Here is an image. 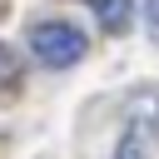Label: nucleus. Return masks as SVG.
I'll return each instance as SVG.
<instances>
[{
	"label": "nucleus",
	"mask_w": 159,
	"mask_h": 159,
	"mask_svg": "<svg viewBox=\"0 0 159 159\" xmlns=\"http://www.w3.org/2000/svg\"><path fill=\"white\" fill-rule=\"evenodd\" d=\"M84 50H89V40L70 20H40V25H30V55L45 70H70V65L84 60Z\"/></svg>",
	"instance_id": "1"
},
{
	"label": "nucleus",
	"mask_w": 159,
	"mask_h": 159,
	"mask_svg": "<svg viewBox=\"0 0 159 159\" xmlns=\"http://www.w3.org/2000/svg\"><path fill=\"white\" fill-rule=\"evenodd\" d=\"M114 159H159V94L139 99V109L129 114V124L114 144Z\"/></svg>",
	"instance_id": "2"
},
{
	"label": "nucleus",
	"mask_w": 159,
	"mask_h": 159,
	"mask_svg": "<svg viewBox=\"0 0 159 159\" xmlns=\"http://www.w3.org/2000/svg\"><path fill=\"white\" fill-rule=\"evenodd\" d=\"M89 10L99 20V30H109V35H124L134 20V0H89Z\"/></svg>",
	"instance_id": "3"
},
{
	"label": "nucleus",
	"mask_w": 159,
	"mask_h": 159,
	"mask_svg": "<svg viewBox=\"0 0 159 159\" xmlns=\"http://www.w3.org/2000/svg\"><path fill=\"white\" fill-rule=\"evenodd\" d=\"M15 75H20V55H15L10 45H0V84H10Z\"/></svg>",
	"instance_id": "4"
},
{
	"label": "nucleus",
	"mask_w": 159,
	"mask_h": 159,
	"mask_svg": "<svg viewBox=\"0 0 159 159\" xmlns=\"http://www.w3.org/2000/svg\"><path fill=\"white\" fill-rule=\"evenodd\" d=\"M144 30H149V40L159 45V0H144Z\"/></svg>",
	"instance_id": "5"
}]
</instances>
